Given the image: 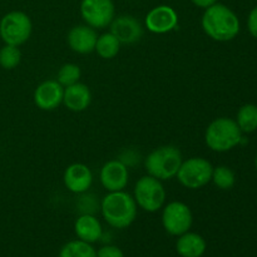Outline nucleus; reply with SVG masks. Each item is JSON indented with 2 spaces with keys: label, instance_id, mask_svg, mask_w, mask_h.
I'll return each instance as SVG.
<instances>
[{
  "label": "nucleus",
  "instance_id": "nucleus-13",
  "mask_svg": "<svg viewBox=\"0 0 257 257\" xmlns=\"http://www.w3.org/2000/svg\"><path fill=\"white\" fill-rule=\"evenodd\" d=\"M63 94L64 87L57 80H45L35 88L33 99L39 109L54 110L63 103Z\"/></svg>",
  "mask_w": 257,
  "mask_h": 257
},
{
  "label": "nucleus",
  "instance_id": "nucleus-27",
  "mask_svg": "<svg viewBox=\"0 0 257 257\" xmlns=\"http://www.w3.org/2000/svg\"><path fill=\"white\" fill-rule=\"evenodd\" d=\"M191 2H192V4L195 5V7L201 8V9H207V8L216 4L217 0H191Z\"/></svg>",
  "mask_w": 257,
  "mask_h": 257
},
{
  "label": "nucleus",
  "instance_id": "nucleus-1",
  "mask_svg": "<svg viewBox=\"0 0 257 257\" xmlns=\"http://www.w3.org/2000/svg\"><path fill=\"white\" fill-rule=\"evenodd\" d=\"M201 24L203 32L216 42L232 40L240 32V20L237 15L230 8L220 3L205 9Z\"/></svg>",
  "mask_w": 257,
  "mask_h": 257
},
{
  "label": "nucleus",
  "instance_id": "nucleus-14",
  "mask_svg": "<svg viewBox=\"0 0 257 257\" xmlns=\"http://www.w3.org/2000/svg\"><path fill=\"white\" fill-rule=\"evenodd\" d=\"M64 186L73 193H84L93 183V173L88 166L83 163H73L68 166L63 176Z\"/></svg>",
  "mask_w": 257,
  "mask_h": 257
},
{
  "label": "nucleus",
  "instance_id": "nucleus-2",
  "mask_svg": "<svg viewBox=\"0 0 257 257\" xmlns=\"http://www.w3.org/2000/svg\"><path fill=\"white\" fill-rule=\"evenodd\" d=\"M137 203L133 196L123 191L108 192L100 203V211L105 222L114 228H127L137 217Z\"/></svg>",
  "mask_w": 257,
  "mask_h": 257
},
{
  "label": "nucleus",
  "instance_id": "nucleus-22",
  "mask_svg": "<svg viewBox=\"0 0 257 257\" xmlns=\"http://www.w3.org/2000/svg\"><path fill=\"white\" fill-rule=\"evenodd\" d=\"M22 62V52L19 47L5 44L0 48V67L5 70H13Z\"/></svg>",
  "mask_w": 257,
  "mask_h": 257
},
{
  "label": "nucleus",
  "instance_id": "nucleus-15",
  "mask_svg": "<svg viewBox=\"0 0 257 257\" xmlns=\"http://www.w3.org/2000/svg\"><path fill=\"white\" fill-rule=\"evenodd\" d=\"M98 35L95 29L89 25H77L69 30L67 43L73 52L78 54H89L94 52Z\"/></svg>",
  "mask_w": 257,
  "mask_h": 257
},
{
  "label": "nucleus",
  "instance_id": "nucleus-17",
  "mask_svg": "<svg viewBox=\"0 0 257 257\" xmlns=\"http://www.w3.org/2000/svg\"><path fill=\"white\" fill-rule=\"evenodd\" d=\"M74 232L78 240L88 243H94L102 237L103 228L99 220L95 216L84 213L75 220Z\"/></svg>",
  "mask_w": 257,
  "mask_h": 257
},
{
  "label": "nucleus",
  "instance_id": "nucleus-9",
  "mask_svg": "<svg viewBox=\"0 0 257 257\" xmlns=\"http://www.w3.org/2000/svg\"><path fill=\"white\" fill-rule=\"evenodd\" d=\"M80 15L93 29H104L115 18L114 3L113 0H82Z\"/></svg>",
  "mask_w": 257,
  "mask_h": 257
},
{
  "label": "nucleus",
  "instance_id": "nucleus-4",
  "mask_svg": "<svg viewBox=\"0 0 257 257\" xmlns=\"http://www.w3.org/2000/svg\"><path fill=\"white\" fill-rule=\"evenodd\" d=\"M242 141V132L236 120L221 117L212 120L205 132V142L215 152H227Z\"/></svg>",
  "mask_w": 257,
  "mask_h": 257
},
{
  "label": "nucleus",
  "instance_id": "nucleus-3",
  "mask_svg": "<svg viewBox=\"0 0 257 257\" xmlns=\"http://www.w3.org/2000/svg\"><path fill=\"white\" fill-rule=\"evenodd\" d=\"M182 161V153L176 146H162L146 157L145 168L152 177L167 181L176 177Z\"/></svg>",
  "mask_w": 257,
  "mask_h": 257
},
{
  "label": "nucleus",
  "instance_id": "nucleus-19",
  "mask_svg": "<svg viewBox=\"0 0 257 257\" xmlns=\"http://www.w3.org/2000/svg\"><path fill=\"white\" fill-rule=\"evenodd\" d=\"M120 49V43L112 33H104L99 35L95 43V52L103 59H113L117 57Z\"/></svg>",
  "mask_w": 257,
  "mask_h": 257
},
{
  "label": "nucleus",
  "instance_id": "nucleus-20",
  "mask_svg": "<svg viewBox=\"0 0 257 257\" xmlns=\"http://www.w3.org/2000/svg\"><path fill=\"white\" fill-rule=\"evenodd\" d=\"M58 257H97V250L93 247L92 243L73 240L60 248Z\"/></svg>",
  "mask_w": 257,
  "mask_h": 257
},
{
  "label": "nucleus",
  "instance_id": "nucleus-11",
  "mask_svg": "<svg viewBox=\"0 0 257 257\" xmlns=\"http://www.w3.org/2000/svg\"><path fill=\"white\" fill-rule=\"evenodd\" d=\"M100 183L108 192H117L123 191L128 185V172L127 166L118 160L108 161L100 170Z\"/></svg>",
  "mask_w": 257,
  "mask_h": 257
},
{
  "label": "nucleus",
  "instance_id": "nucleus-5",
  "mask_svg": "<svg viewBox=\"0 0 257 257\" xmlns=\"http://www.w3.org/2000/svg\"><path fill=\"white\" fill-rule=\"evenodd\" d=\"M32 32V20L24 12H9L0 20V38L5 44L20 47L29 40Z\"/></svg>",
  "mask_w": 257,
  "mask_h": 257
},
{
  "label": "nucleus",
  "instance_id": "nucleus-23",
  "mask_svg": "<svg viewBox=\"0 0 257 257\" xmlns=\"http://www.w3.org/2000/svg\"><path fill=\"white\" fill-rule=\"evenodd\" d=\"M211 181L213 185L220 190H231L235 185V173L227 166H218V167H213L212 171V178Z\"/></svg>",
  "mask_w": 257,
  "mask_h": 257
},
{
  "label": "nucleus",
  "instance_id": "nucleus-6",
  "mask_svg": "<svg viewBox=\"0 0 257 257\" xmlns=\"http://www.w3.org/2000/svg\"><path fill=\"white\" fill-rule=\"evenodd\" d=\"M133 198L138 207L146 212H157L166 201V190L162 181L150 175L141 177L135 186Z\"/></svg>",
  "mask_w": 257,
  "mask_h": 257
},
{
  "label": "nucleus",
  "instance_id": "nucleus-21",
  "mask_svg": "<svg viewBox=\"0 0 257 257\" xmlns=\"http://www.w3.org/2000/svg\"><path fill=\"white\" fill-rule=\"evenodd\" d=\"M238 128L243 133H251L257 130V105L245 104L238 109L236 118Z\"/></svg>",
  "mask_w": 257,
  "mask_h": 257
},
{
  "label": "nucleus",
  "instance_id": "nucleus-26",
  "mask_svg": "<svg viewBox=\"0 0 257 257\" xmlns=\"http://www.w3.org/2000/svg\"><path fill=\"white\" fill-rule=\"evenodd\" d=\"M247 28L248 32L251 33V35L257 38V7L253 8V9L251 10L250 15H248Z\"/></svg>",
  "mask_w": 257,
  "mask_h": 257
},
{
  "label": "nucleus",
  "instance_id": "nucleus-16",
  "mask_svg": "<svg viewBox=\"0 0 257 257\" xmlns=\"http://www.w3.org/2000/svg\"><path fill=\"white\" fill-rule=\"evenodd\" d=\"M90 102H92V93L89 88L83 83L78 82L64 88L63 104L72 112H83L89 107Z\"/></svg>",
  "mask_w": 257,
  "mask_h": 257
},
{
  "label": "nucleus",
  "instance_id": "nucleus-8",
  "mask_svg": "<svg viewBox=\"0 0 257 257\" xmlns=\"http://www.w3.org/2000/svg\"><path fill=\"white\" fill-rule=\"evenodd\" d=\"M193 223L192 211L186 203L173 201L165 206L162 212V225L166 232L172 236H181L190 231Z\"/></svg>",
  "mask_w": 257,
  "mask_h": 257
},
{
  "label": "nucleus",
  "instance_id": "nucleus-24",
  "mask_svg": "<svg viewBox=\"0 0 257 257\" xmlns=\"http://www.w3.org/2000/svg\"><path fill=\"white\" fill-rule=\"evenodd\" d=\"M80 75H82V70H80L79 65L74 64V63H67L58 70L57 82L64 88L69 87V85L79 82Z\"/></svg>",
  "mask_w": 257,
  "mask_h": 257
},
{
  "label": "nucleus",
  "instance_id": "nucleus-28",
  "mask_svg": "<svg viewBox=\"0 0 257 257\" xmlns=\"http://www.w3.org/2000/svg\"><path fill=\"white\" fill-rule=\"evenodd\" d=\"M255 166H256V168H257V156H256V158H255Z\"/></svg>",
  "mask_w": 257,
  "mask_h": 257
},
{
  "label": "nucleus",
  "instance_id": "nucleus-25",
  "mask_svg": "<svg viewBox=\"0 0 257 257\" xmlns=\"http://www.w3.org/2000/svg\"><path fill=\"white\" fill-rule=\"evenodd\" d=\"M97 257H124V253L117 246L105 245L97 251Z\"/></svg>",
  "mask_w": 257,
  "mask_h": 257
},
{
  "label": "nucleus",
  "instance_id": "nucleus-10",
  "mask_svg": "<svg viewBox=\"0 0 257 257\" xmlns=\"http://www.w3.org/2000/svg\"><path fill=\"white\" fill-rule=\"evenodd\" d=\"M146 28L153 34H167L177 28L178 14L172 7L158 5L151 9L145 19Z\"/></svg>",
  "mask_w": 257,
  "mask_h": 257
},
{
  "label": "nucleus",
  "instance_id": "nucleus-7",
  "mask_svg": "<svg viewBox=\"0 0 257 257\" xmlns=\"http://www.w3.org/2000/svg\"><path fill=\"white\" fill-rule=\"evenodd\" d=\"M213 166L203 157H192L182 161L178 170V182L190 190H198L211 182Z\"/></svg>",
  "mask_w": 257,
  "mask_h": 257
},
{
  "label": "nucleus",
  "instance_id": "nucleus-12",
  "mask_svg": "<svg viewBox=\"0 0 257 257\" xmlns=\"http://www.w3.org/2000/svg\"><path fill=\"white\" fill-rule=\"evenodd\" d=\"M110 33L119 40L120 44H135L143 35L142 24L132 15H120L110 23Z\"/></svg>",
  "mask_w": 257,
  "mask_h": 257
},
{
  "label": "nucleus",
  "instance_id": "nucleus-18",
  "mask_svg": "<svg viewBox=\"0 0 257 257\" xmlns=\"http://www.w3.org/2000/svg\"><path fill=\"white\" fill-rule=\"evenodd\" d=\"M207 243L201 235L196 232L182 233L176 242V251L181 257H202L206 252Z\"/></svg>",
  "mask_w": 257,
  "mask_h": 257
}]
</instances>
